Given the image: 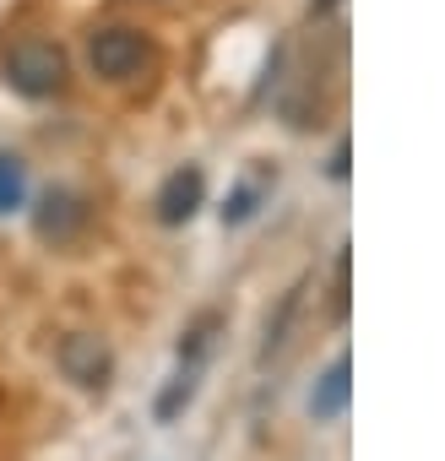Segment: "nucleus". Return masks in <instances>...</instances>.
<instances>
[{
  "mask_svg": "<svg viewBox=\"0 0 445 461\" xmlns=\"http://www.w3.org/2000/svg\"><path fill=\"white\" fill-rule=\"evenodd\" d=\"M348 391H353V364H348V353H342V358H331L326 375L315 380V391H310V418H321V423L342 418V412H348Z\"/></svg>",
  "mask_w": 445,
  "mask_h": 461,
  "instance_id": "nucleus-5",
  "label": "nucleus"
},
{
  "mask_svg": "<svg viewBox=\"0 0 445 461\" xmlns=\"http://www.w3.org/2000/svg\"><path fill=\"white\" fill-rule=\"evenodd\" d=\"M337 321H348V250L337 256V304H331Z\"/></svg>",
  "mask_w": 445,
  "mask_h": 461,
  "instance_id": "nucleus-8",
  "label": "nucleus"
},
{
  "mask_svg": "<svg viewBox=\"0 0 445 461\" xmlns=\"http://www.w3.org/2000/svg\"><path fill=\"white\" fill-rule=\"evenodd\" d=\"M342 174H348V147L331 152V179H342Z\"/></svg>",
  "mask_w": 445,
  "mask_h": 461,
  "instance_id": "nucleus-9",
  "label": "nucleus"
},
{
  "mask_svg": "<svg viewBox=\"0 0 445 461\" xmlns=\"http://www.w3.org/2000/svg\"><path fill=\"white\" fill-rule=\"evenodd\" d=\"M82 222H87V206L77 195H66V190L44 195V206H39V234L44 240H71Z\"/></svg>",
  "mask_w": 445,
  "mask_h": 461,
  "instance_id": "nucleus-6",
  "label": "nucleus"
},
{
  "mask_svg": "<svg viewBox=\"0 0 445 461\" xmlns=\"http://www.w3.org/2000/svg\"><path fill=\"white\" fill-rule=\"evenodd\" d=\"M337 6H342V0H315V17H331Z\"/></svg>",
  "mask_w": 445,
  "mask_h": 461,
  "instance_id": "nucleus-10",
  "label": "nucleus"
},
{
  "mask_svg": "<svg viewBox=\"0 0 445 461\" xmlns=\"http://www.w3.org/2000/svg\"><path fill=\"white\" fill-rule=\"evenodd\" d=\"M201 201H206L201 168H174V174L163 179V190H158V217H163L168 228H179V222H190V217L201 212Z\"/></svg>",
  "mask_w": 445,
  "mask_h": 461,
  "instance_id": "nucleus-3",
  "label": "nucleus"
},
{
  "mask_svg": "<svg viewBox=\"0 0 445 461\" xmlns=\"http://www.w3.org/2000/svg\"><path fill=\"white\" fill-rule=\"evenodd\" d=\"M152 44H147V33L141 28H98L93 39H87V66H93V77L98 82H109V87H131V82H141L147 71H152Z\"/></svg>",
  "mask_w": 445,
  "mask_h": 461,
  "instance_id": "nucleus-1",
  "label": "nucleus"
},
{
  "mask_svg": "<svg viewBox=\"0 0 445 461\" xmlns=\"http://www.w3.org/2000/svg\"><path fill=\"white\" fill-rule=\"evenodd\" d=\"M23 195H28V174H23V163H17V158H0V212H17Z\"/></svg>",
  "mask_w": 445,
  "mask_h": 461,
  "instance_id": "nucleus-7",
  "label": "nucleus"
},
{
  "mask_svg": "<svg viewBox=\"0 0 445 461\" xmlns=\"http://www.w3.org/2000/svg\"><path fill=\"white\" fill-rule=\"evenodd\" d=\"M60 369H66L77 385L104 391V385H109V348H104L98 337H66V342H60Z\"/></svg>",
  "mask_w": 445,
  "mask_h": 461,
  "instance_id": "nucleus-4",
  "label": "nucleus"
},
{
  "mask_svg": "<svg viewBox=\"0 0 445 461\" xmlns=\"http://www.w3.org/2000/svg\"><path fill=\"white\" fill-rule=\"evenodd\" d=\"M66 77H71V66H66L60 44H50V39H39V33L17 39V44L6 50V82H12L23 98H55V93L66 87Z\"/></svg>",
  "mask_w": 445,
  "mask_h": 461,
  "instance_id": "nucleus-2",
  "label": "nucleus"
}]
</instances>
